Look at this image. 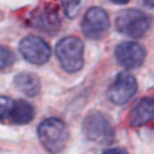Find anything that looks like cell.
Masks as SVG:
<instances>
[{
	"label": "cell",
	"mask_w": 154,
	"mask_h": 154,
	"mask_svg": "<svg viewBox=\"0 0 154 154\" xmlns=\"http://www.w3.org/2000/svg\"><path fill=\"white\" fill-rule=\"evenodd\" d=\"M38 138L41 144L52 154H59L64 150L68 142V130L62 120L51 117L38 126Z\"/></svg>",
	"instance_id": "cell-1"
},
{
	"label": "cell",
	"mask_w": 154,
	"mask_h": 154,
	"mask_svg": "<svg viewBox=\"0 0 154 154\" xmlns=\"http://www.w3.org/2000/svg\"><path fill=\"white\" fill-rule=\"evenodd\" d=\"M56 53L62 67L69 73L82 69L84 64V43L78 37H64L57 43Z\"/></svg>",
	"instance_id": "cell-2"
},
{
	"label": "cell",
	"mask_w": 154,
	"mask_h": 154,
	"mask_svg": "<svg viewBox=\"0 0 154 154\" xmlns=\"http://www.w3.org/2000/svg\"><path fill=\"white\" fill-rule=\"evenodd\" d=\"M83 132L89 140L95 143L107 144L115 137V131L111 122L104 113L94 111L85 117L83 122Z\"/></svg>",
	"instance_id": "cell-3"
},
{
	"label": "cell",
	"mask_w": 154,
	"mask_h": 154,
	"mask_svg": "<svg viewBox=\"0 0 154 154\" xmlns=\"http://www.w3.org/2000/svg\"><path fill=\"white\" fill-rule=\"evenodd\" d=\"M150 26V19L146 12L130 9L120 12L116 17V27L125 36L138 38L142 37Z\"/></svg>",
	"instance_id": "cell-4"
},
{
	"label": "cell",
	"mask_w": 154,
	"mask_h": 154,
	"mask_svg": "<svg viewBox=\"0 0 154 154\" xmlns=\"http://www.w3.org/2000/svg\"><path fill=\"white\" fill-rule=\"evenodd\" d=\"M32 27L46 33H56L60 27V17L56 6L51 4H41L32 10L29 17Z\"/></svg>",
	"instance_id": "cell-5"
},
{
	"label": "cell",
	"mask_w": 154,
	"mask_h": 154,
	"mask_svg": "<svg viewBox=\"0 0 154 154\" xmlns=\"http://www.w3.org/2000/svg\"><path fill=\"white\" fill-rule=\"evenodd\" d=\"M83 33L91 40H100L109 30V16L101 8H91L86 11L82 22Z\"/></svg>",
	"instance_id": "cell-6"
},
{
	"label": "cell",
	"mask_w": 154,
	"mask_h": 154,
	"mask_svg": "<svg viewBox=\"0 0 154 154\" xmlns=\"http://www.w3.org/2000/svg\"><path fill=\"white\" fill-rule=\"evenodd\" d=\"M20 52L27 62L37 66L47 63L51 57L49 45L37 36L25 37L20 42Z\"/></svg>",
	"instance_id": "cell-7"
},
{
	"label": "cell",
	"mask_w": 154,
	"mask_h": 154,
	"mask_svg": "<svg viewBox=\"0 0 154 154\" xmlns=\"http://www.w3.org/2000/svg\"><path fill=\"white\" fill-rule=\"evenodd\" d=\"M137 91V82L134 76L128 73H121L109 89V100L116 105H123Z\"/></svg>",
	"instance_id": "cell-8"
},
{
	"label": "cell",
	"mask_w": 154,
	"mask_h": 154,
	"mask_svg": "<svg viewBox=\"0 0 154 154\" xmlns=\"http://www.w3.org/2000/svg\"><path fill=\"white\" fill-rule=\"evenodd\" d=\"M115 54L122 67L127 69H134L143 63L146 58V51L137 42H123L116 47Z\"/></svg>",
	"instance_id": "cell-9"
},
{
	"label": "cell",
	"mask_w": 154,
	"mask_h": 154,
	"mask_svg": "<svg viewBox=\"0 0 154 154\" xmlns=\"http://www.w3.org/2000/svg\"><path fill=\"white\" fill-rule=\"evenodd\" d=\"M154 119V100L144 97L133 107L130 115V122L134 127L143 126Z\"/></svg>",
	"instance_id": "cell-10"
},
{
	"label": "cell",
	"mask_w": 154,
	"mask_h": 154,
	"mask_svg": "<svg viewBox=\"0 0 154 154\" xmlns=\"http://www.w3.org/2000/svg\"><path fill=\"white\" fill-rule=\"evenodd\" d=\"M17 90L26 96H35L40 93V79L32 73H20L15 76L14 80Z\"/></svg>",
	"instance_id": "cell-11"
},
{
	"label": "cell",
	"mask_w": 154,
	"mask_h": 154,
	"mask_svg": "<svg viewBox=\"0 0 154 154\" xmlns=\"http://www.w3.org/2000/svg\"><path fill=\"white\" fill-rule=\"evenodd\" d=\"M33 117H35V109L30 102L25 100L15 101L14 109H12L11 116H10V120L12 122L17 125H25L31 122Z\"/></svg>",
	"instance_id": "cell-12"
},
{
	"label": "cell",
	"mask_w": 154,
	"mask_h": 154,
	"mask_svg": "<svg viewBox=\"0 0 154 154\" xmlns=\"http://www.w3.org/2000/svg\"><path fill=\"white\" fill-rule=\"evenodd\" d=\"M62 8L69 19H74L79 14V11L84 4V0H60Z\"/></svg>",
	"instance_id": "cell-13"
},
{
	"label": "cell",
	"mask_w": 154,
	"mask_h": 154,
	"mask_svg": "<svg viewBox=\"0 0 154 154\" xmlns=\"http://www.w3.org/2000/svg\"><path fill=\"white\" fill-rule=\"evenodd\" d=\"M15 101L6 96H0V121L10 119Z\"/></svg>",
	"instance_id": "cell-14"
},
{
	"label": "cell",
	"mask_w": 154,
	"mask_h": 154,
	"mask_svg": "<svg viewBox=\"0 0 154 154\" xmlns=\"http://www.w3.org/2000/svg\"><path fill=\"white\" fill-rule=\"evenodd\" d=\"M14 59H15V57L9 48L0 46V69H4L6 67L11 66V64L14 63Z\"/></svg>",
	"instance_id": "cell-15"
},
{
	"label": "cell",
	"mask_w": 154,
	"mask_h": 154,
	"mask_svg": "<svg viewBox=\"0 0 154 154\" xmlns=\"http://www.w3.org/2000/svg\"><path fill=\"white\" fill-rule=\"evenodd\" d=\"M102 154H128V153L122 148H111V149L105 150Z\"/></svg>",
	"instance_id": "cell-16"
},
{
	"label": "cell",
	"mask_w": 154,
	"mask_h": 154,
	"mask_svg": "<svg viewBox=\"0 0 154 154\" xmlns=\"http://www.w3.org/2000/svg\"><path fill=\"white\" fill-rule=\"evenodd\" d=\"M110 2H112L115 4H126V3L130 2V0H110Z\"/></svg>",
	"instance_id": "cell-17"
},
{
	"label": "cell",
	"mask_w": 154,
	"mask_h": 154,
	"mask_svg": "<svg viewBox=\"0 0 154 154\" xmlns=\"http://www.w3.org/2000/svg\"><path fill=\"white\" fill-rule=\"evenodd\" d=\"M143 2H144V4H146V5L154 8V0H143Z\"/></svg>",
	"instance_id": "cell-18"
}]
</instances>
